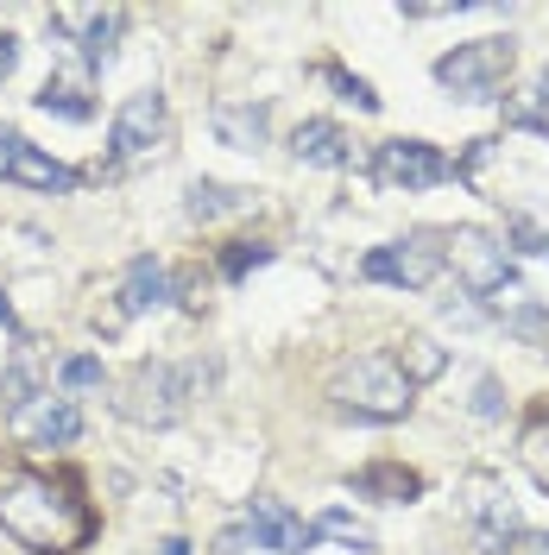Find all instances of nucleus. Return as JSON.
I'll return each instance as SVG.
<instances>
[{"mask_svg":"<svg viewBox=\"0 0 549 555\" xmlns=\"http://www.w3.org/2000/svg\"><path fill=\"white\" fill-rule=\"evenodd\" d=\"M0 530L33 555H76L95 543V505L69 474H44L26 461H0Z\"/></svg>","mask_w":549,"mask_h":555,"instance_id":"f257e3e1","label":"nucleus"},{"mask_svg":"<svg viewBox=\"0 0 549 555\" xmlns=\"http://www.w3.org/2000/svg\"><path fill=\"white\" fill-rule=\"evenodd\" d=\"M411 391L417 385L398 373V360L392 353H354L335 366V385H329V398L354 416H373V423H398V416L411 411Z\"/></svg>","mask_w":549,"mask_h":555,"instance_id":"f03ea898","label":"nucleus"},{"mask_svg":"<svg viewBox=\"0 0 549 555\" xmlns=\"http://www.w3.org/2000/svg\"><path fill=\"white\" fill-rule=\"evenodd\" d=\"M518 64V38L512 33H493V38H468L455 44L448 57H436V82L461 102H493L506 89V76Z\"/></svg>","mask_w":549,"mask_h":555,"instance_id":"7ed1b4c3","label":"nucleus"},{"mask_svg":"<svg viewBox=\"0 0 549 555\" xmlns=\"http://www.w3.org/2000/svg\"><path fill=\"white\" fill-rule=\"evenodd\" d=\"M443 246H448V266L461 272V284H468L474 297H493V304L518 297L512 246L499 241L493 228H455V234H443Z\"/></svg>","mask_w":549,"mask_h":555,"instance_id":"20e7f679","label":"nucleus"},{"mask_svg":"<svg viewBox=\"0 0 549 555\" xmlns=\"http://www.w3.org/2000/svg\"><path fill=\"white\" fill-rule=\"evenodd\" d=\"M443 266H448V246L430 228L423 234H405V241H392V246H373L360 259V272L373 278V284H392V291H430Z\"/></svg>","mask_w":549,"mask_h":555,"instance_id":"39448f33","label":"nucleus"},{"mask_svg":"<svg viewBox=\"0 0 549 555\" xmlns=\"http://www.w3.org/2000/svg\"><path fill=\"white\" fill-rule=\"evenodd\" d=\"M165 127H171V114H165V95H158V89H139V95H127V102H120V114H114V127H107V152H114V165H133V158H145V152L165 139Z\"/></svg>","mask_w":549,"mask_h":555,"instance_id":"423d86ee","label":"nucleus"},{"mask_svg":"<svg viewBox=\"0 0 549 555\" xmlns=\"http://www.w3.org/2000/svg\"><path fill=\"white\" fill-rule=\"evenodd\" d=\"M0 177L20 183V190H44V196H69L76 190V171L58 165L51 152H38L20 127H0Z\"/></svg>","mask_w":549,"mask_h":555,"instance_id":"0eeeda50","label":"nucleus"},{"mask_svg":"<svg viewBox=\"0 0 549 555\" xmlns=\"http://www.w3.org/2000/svg\"><path fill=\"white\" fill-rule=\"evenodd\" d=\"M373 171L385 190H436V183H448L455 177V165H448L436 145H423V139H385L373 158Z\"/></svg>","mask_w":549,"mask_h":555,"instance_id":"6e6552de","label":"nucleus"},{"mask_svg":"<svg viewBox=\"0 0 549 555\" xmlns=\"http://www.w3.org/2000/svg\"><path fill=\"white\" fill-rule=\"evenodd\" d=\"M165 297H171V272H165L152 253H139L133 266H127V278H120V291H114V310L95 315V328H107V335H114V328H127L133 315L158 310Z\"/></svg>","mask_w":549,"mask_h":555,"instance_id":"1a4fd4ad","label":"nucleus"},{"mask_svg":"<svg viewBox=\"0 0 549 555\" xmlns=\"http://www.w3.org/2000/svg\"><path fill=\"white\" fill-rule=\"evenodd\" d=\"M120 411L133 416V423H171L183 411V373L165 366V360H139L133 385H127V398H120Z\"/></svg>","mask_w":549,"mask_h":555,"instance_id":"9d476101","label":"nucleus"},{"mask_svg":"<svg viewBox=\"0 0 549 555\" xmlns=\"http://www.w3.org/2000/svg\"><path fill=\"white\" fill-rule=\"evenodd\" d=\"M51 26H58V38H69L89 64H107V57H114V38L127 26V13H120V7H58Z\"/></svg>","mask_w":549,"mask_h":555,"instance_id":"9b49d317","label":"nucleus"},{"mask_svg":"<svg viewBox=\"0 0 549 555\" xmlns=\"http://www.w3.org/2000/svg\"><path fill=\"white\" fill-rule=\"evenodd\" d=\"M468 518H474V537H481V550H486V555H506L512 543H524V518H518L512 492H499L493 480H474Z\"/></svg>","mask_w":549,"mask_h":555,"instance_id":"f8f14e48","label":"nucleus"},{"mask_svg":"<svg viewBox=\"0 0 549 555\" xmlns=\"http://www.w3.org/2000/svg\"><path fill=\"white\" fill-rule=\"evenodd\" d=\"M13 429H20V442H26V449H69V442L82 436V411H76L69 398L38 391L33 404L13 416Z\"/></svg>","mask_w":549,"mask_h":555,"instance_id":"ddd939ff","label":"nucleus"},{"mask_svg":"<svg viewBox=\"0 0 549 555\" xmlns=\"http://www.w3.org/2000/svg\"><path fill=\"white\" fill-rule=\"evenodd\" d=\"M246 537L259 543V550L272 555H304L316 543V530H309L284 499H253V512H246Z\"/></svg>","mask_w":549,"mask_h":555,"instance_id":"4468645a","label":"nucleus"},{"mask_svg":"<svg viewBox=\"0 0 549 555\" xmlns=\"http://www.w3.org/2000/svg\"><path fill=\"white\" fill-rule=\"evenodd\" d=\"M291 152H297L304 165H322V171H335V165H347V158H354V139H347L335 120H304V127L291 133Z\"/></svg>","mask_w":549,"mask_h":555,"instance_id":"2eb2a0df","label":"nucleus"},{"mask_svg":"<svg viewBox=\"0 0 549 555\" xmlns=\"http://www.w3.org/2000/svg\"><path fill=\"white\" fill-rule=\"evenodd\" d=\"M266 102H221L215 107V139L221 145H234V152H253L259 139H266Z\"/></svg>","mask_w":549,"mask_h":555,"instance_id":"dca6fc26","label":"nucleus"},{"mask_svg":"<svg viewBox=\"0 0 549 555\" xmlns=\"http://www.w3.org/2000/svg\"><path fill=\"white\" fill-rule=\"evenodd\" d=\"M354 492H367L379 505H411L417 492H423V480H417L411 467H398V461H379V467H360L354 474Z\"/></svg>","mask_w":549,"mask_h":555,"instance_id":"f3484780","label":"nucleus"},{"mask_svg":"<svg viewBox=\"0 0 549 555\" xmlns=\"http://www.w3.org/2000/svg\"><path fill=\"white\" fill-rule=\"evenodd\" d=\"M190 221H221V215H246L253 208V190H241V183H215V177H196L190 183Z\"/></svg>","mask_w":549,"mask_h":555,"instance_id":"a211bd4d","label":"nucleus"},{"mask_svg":"<svg viewBox=\"0 0 549 555\" xmlns=\"http://www.w3.org/2000/svg\"><path fill=\"white\" fill-rule=\"evenodd\" d=\"M38 107H44V114H58V120H89V114H95L82 76H51V82L38 89Z\"/></svg>","mask_w":549,"mask_h":555,"instance_id":"6ab92c4d","label":"nucleus"},{"mask_svg":"<svg viewBox=\"0 0 549 555\" xmlns=\"http://www.w3.org/2000/svg\"><path fill=\"white\" fill-rule=\"evenodd\" d=\"M392 360H398V373H405L411 385H430V379H443V366H448V353H443L436 341H430V335H411V341L398 347Z\"/></svg>","mask_w":549,"mask_h":555,"instance_id":"aec40b11","label":"nucleus"},{"mask_svg":"<svg viewBox=\"0 0 549 555\" xmlns=\"http://www.w3.org/2000/svg\"><path fill=\"white\" fill-rule=\"evenodd\" d=\"M518 454H524V467H531V480L549 492V404L531 423H524V436H518Z\"/></svg>","mask_w":549,"mask_h":555,"instance_id":"412c9836","label":"nucleus"},{"mask_svg":"<svg viewBox=\"0 0 549 555\" xmlns=\"http://www.w3.org/2000/svg\"><path fill=\"white\" fill-rule=\"evenodd\" d=\"M309 530H316V537H329V543H347V550H379L373 524L347 518V512H322V518L309 524Z\"/></svg>","mask_w":549,"mask_h":555,"instance_id":"4be33fe9","label":"nucleus"},{"mask_svg":"<svg viewBox=\"0 0 549 555\" xmlns=\"http://www.w3.org/2000/svg\"><path fill=\"white\" fill-rule=\"evenodd\" d=\"M322 82H329V89H342V102H354L360 114H379V95H373V82H360V76H347L342 64H322Z\"/></svg>","mask_w":549,"mask_h":555,"instance_id":"5701e85b","label":"nucleus"},{"mask_svg":"<svg viewBox=\"0 0 549 555\" xmlns=\"http://www.w3.org/2000/svg\"><path fill=\"white\" fill-rule=\"evenodd\" d=\"M512 120H518V127H549V69L512 102Z\"/></svg>","mask_w":549,"mask_h":555,"instance_id":"b1692460","label":"nucleus"},{"mask_svg":"<svg viewBox=\"0 0 549 555\" xmlns=\"http://www.w3.org/2000/svg\"><path fill=\"white\" fill-rule=\"evenodd\" d=\"M266 259H272V246L241 241V246H228V253H221V278H246L253 266H266Z\"/></svg>","mask_w":549,"mask_h":555,"instance_id":"393cba45","label":"nucleus"},{"mask_svg":"<svg viewBox=\"0 0 549 555\" xmlns=\"http://www.w3.org/2000/svg\"><path fill=\"white\" fill-rule=\"evenodd\" d=\"M89 385H102V360H95V353L64 360V391H89Z\"/></svg>","mask_w":549,"mask_h":555,"instance_id":"a878e982","label":"nucleus"},{"mask_svg":"<svg viewBox=\"0 0 549 555\" xmlns=\"http://www.w3.org/2000/svg\"><path fill=\"white\" fill-rule=\"evenodd\" d=\"M13 64H20V38H13V33H0V82L13 76Z\"/></svg>","mask_w":549,"mask_h":555,"instance_id":"bb28decb","label":"nucleus"},{"mask_svg":"<svg viewBox=\"0 0 549 555\" xmlns=\"http://www.w3.org/2000/svg\"><path fill=\"white\" fill-rule=\"evenodd\" d=\"M481 416H499V379H481V398H474Z\"/></svg>","mask_w":549,"mask_h":555,"instance_id":"cd10ccee","label":"nucleus"},{"mask_svg":"<svg viewBox=\"0 0 549 555\" xmlns=\"http://www.w3.org/2000/svg\"><path fill=\"white\" fill-rule=\"evenodd\" d=\"M524 555H549V530H524Z\"/></svg>","mask_w":549,"mask_h":555,"instance_id":"c85d7f7f","label":"nucleus"},{"mask_svg":"<svg viewBox=\"0 0 549 555\" xmlns=\"http://www.w3.org/2000/svg\"><path fill=\"white\" fill-rule=\"evenodd\" d=\"M158 555H190V543H183V537H165V543H158Z\"/></svg>","mask_w":549,"mask_h":555,"instance_id":"c756f323","label":"nucleus"},{"mask_svg":"<svg viewBox=\"0 0 549 555\" xmlns=\"http://www.w3.org/2000/svg\"><path fill=\"white\" fill-rule=\"evenodd\" d=\"M0 328H20V315H13V304L0 297Z\"/></svg>","mask_w":549,"mask_h":555,"instance_id":"7c9ffc66","label":"nucleus"},{"mask_svg":"<svg viewBox=\"0 0 549 555\" xmlns=\"http://www.w3.org/2000/svg\"><path fill=\"white\" fill-rule=\"evenodd\" d=\"M544 133H549V127H544Z\"/></svg>","mask_w":549,"mask_h":555,"instance_id":"2f4dec72","label":"nucleus"}]
</instances>
